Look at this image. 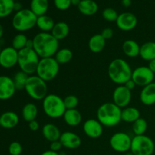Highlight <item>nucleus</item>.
<instances>
[{"label":"nucleus","mask_w":155,"mask_h":155,"mask_svg":"<svg viewBox=\"0 0 155 155\" xmlns=\"http://www.w3.org/2000/svg\"><path fill=\"white\" fill-rule=\"evenodd\" d=\"M33 50L40 58L54 57L58 50L59 41L51 33L40 32L33 39Z\"/></svg>","instance_id":"nucleus-1"},{"label":"nucleus","mask_w":155,"mask_h":155,"mask_svg":"<svg viewBox=\"0 0 155 155\" xmlns=\"http://www.w3.org/2000/svg\"><path fill=\"white\" fill-rule=\"evenodd\" d=\"M133 70L128 62L123 58L114 59L108 65L107 74L112 82L124 85L132 78Z\"/></svg>","instance_id":"nucleus-2"},{"label":"nucleus","mask_w":155,"mask_h":155,"mask_svg":"<svg viewBox=\"0 0 155 155\" xmlns=\"http://www.w3.org/2000/svg\"><path fill=\"white\" fill-rule=\"evenodd\" d=\"M121 112L122 109L114 102H105L97 110V120L103 127H116L122 121Z\"/></svg>","instance_id":"nucleus-3"},{"label":"nucleus","mask_w":155,"mask_h":155,"mask_svg":"<svg viewBox=\"0 0 155 155\" xmlns=\"http://www.w3.org/2000/svg\"><path fill=\"white\" fill-rule=\"evenodd\" d=\"M42 109L47 117L52 119L63 117L66 107L64 99L55 94H48L42 100Z\"/></svg>","instance_id":"nucleus-4"},{"label":"nucleus","mask_w":155,"mask_h":155,"mask_svg":"<svg viewBox=\"0 0 155 155\" xmlns=\"http://www.w3.org/2000/svg\"><path fill=\"white\" fill-rule=\"evenodd\" d=\"M40 58L33 48H24L18 51V64L21 71L27 75L36 73Z\"/></svg>","instance_id":"nucleus-5"},{"label":"nucleus","mask_w":155,"mask_h":155,"mask_svg":"<svg viewBox=\"0 0 155 155\" xmlns=\"http://www.w3.org/2000/svg\"><path fill=\"white\" fill-rule=\"evenodd\" d=\"M37 16L30 9L23 8L17 12L12 18V27L18 32H26L36 25Z\"/></svg>","instance_id":"nucleus-6"},{"label":"nucleus","mask_w":155,"mask_h":155,"mask_svg":"<svg viewBox=\"0 0 155 155\" xmlns=\"http://www.w3.org/2000/svg\"><path fill=\"white\" fill-rule=\"evenodd\" d=\"M24 89L27 95L36 101H42L48 95L46 82L37 75L29 76Z\"/></svg>","instance_id":"nucleus-7"},{"label":"nucleus","mask_w":155,"mask_h":155,"mask_svg":"<svg viewBox=\"0 0 155 155\" xmlns=\"http://www.w3.org/2000/svg\"><path fill=\"white\" fill-rule=\"evenodd\" d=\"M60 69V64L54 57L40 58L36 69V74L45 82L54 80L58 76Z\"/></svg>","instance_id":"nucleus-8"},{"label":"nucleus","mask_w":155,"mask_h":155,"mask_svg":"<svg viewBox=\"0 0 155 155\" xmlns=\"http://www.w3.org/2000/svg\"><path fill=\"white\" fill-rule=\"evenodd\" d=\"M154 149V142L149 136L142 135L132 138L130 151L134 155H152Z\"/></svg>","instance_id":"nucleus-9"},{"label":"nucleus","mask_w":155,"mask_h":155,"mask_svg":"<svg viewBox=\"0 0 155 155\" xmlns=\"http://www.w3.org/2000/svg\"><path fill=\"white\" fill-rule=\"evenodd\" d=\"M110 148L118 153H127L130 151L132 138L129 134L124 132H117L110 138Z\"/></svg>","instance_id":"nucleus-10"},{"label":"nucleus","mask_w":155,"mask_h":155,"mask_svg":"<svg viewBox=\"0 0 155 155\" xmlns=\"http://www.w3.org/2000/svg\"><path fill=\"white\" fill-rule=\"evenodd\" d=\"M131 79L136 86L144 87L154 82V74L148 67L140 66L133 70Z\"/></svg>","instance_id":"nucleus-11"},{"label":"nucleus","mask_w":155,"mask_h":155,"mask_svg":"<svg viewBox=\"0 0 155 155\" xmlns=\"http://www.w3.org/2000/svg\"><path fill=\"white\" fill-rule=\"evenodd\" d=\"M113 102L119 107L125 108L128 107L132 99V91L127 89L124 85H120L115 88L113 92Z\"/></svg>","instance_id":"nucleus-12"},{"label":"nucleus","mask_w":155,"mask_h":155,"mask_svg":"<svg viewBox=\"0 0 155 155\" xmlns=\"http://www.w3.org/2000/svg\"><path fill=\"white\" fill-rule=\"evenodd\" d=\"M18 51L12 46L6 47L2 49L0 53V66L9 69L18 64Z\"/></svg>","instance_id":"nucleus-13"},{"label":"nucleus","mask_w":155,"mask_h":155,"mask_svg":"<svg viewBox=\"0 0 155 155\" xmlns=\"http://www.w3.org/2000/svg\"><path fill=\"white\" fill-rule=\"evenodd\" d=\"M117 26L122 31H130L137 26L138 20L136 15L130 12H124L118 15Z\"/></svg>","instance_id":"nucleus-14"},{"label":"nucleus","mask_w":155,"mask_h":155,"mask_svg":"<svg viewBox=\"0 0 155 155\" xmlns=\"http://www.w3.org/2000/svg\"><path fill=\"white\" fill-rule=\"evenodd\" d=\"M16 90L13 79L8 76H0V100L10 99Z\"/></svg>","instance_id":"nucleus-15"},{"label":"nucleus","mask_w":155,"mask_h":155,"mask_svg":"<svg viewBox=\"0 0 155 155\" xmlns=\"http://www.w3.org/2000/svg\"><path fill=\"white\" fill-rule=\"evenodd\" d=\"M83 130L88 137L98 139L103 133V126L97 119H89L83 124Z\"/></svg>","instance_id":"nucleus-16"},{"label":"nucleus","mask_w":155,"mask_h":155,"mask_svg":"<svg viewBox=\"0 0 155 155\" xmlns=\"http://www.w3.org/2000/svg\"><path fill=\"white\" fill-rule=\"evenodd\" d=\"M59 141L64 148L68 149H77L81 145L82 140L80 136L71 131L64 132L61 135Z\"/></svg>","instance_id":"nucleus-17"},{"label":"nucleus","mask_w":155,"mask_h":155,"mask_svg":"<svg viewBox=\"0 0 155 155\" xmlns=\"http://www.w3.org/2000/svg\"><path fill=\"white\" fill-rule=\"evenodd\" d=\"M140 101L146 106H151L155 104V83H150L142 87L140 92Z\"/></svg>","instance_id":"nucleus-18"},{"label":"nucleus","mask_w":155,"mask_h":155,"mask_svg":"<svg viewBox=\"0 0 155 155\" xmlns=\"http://www.w3.org/2000/svg\"><path fill=\"white\" fill-rule=\"evenodd\" d=\"M42 133L43 137L50 142L59 140L61 135L58 127L53 124H45L42 127Z\"/></svg>","instance_id":"nucleus-19"},{"label":"nucleus","mask_w":155,"mask_h":155,"mask_svg":"<svg viewBox=\"0 0 155 155\" xmlns=\"http://www.w3.org/2000/svg\"><path fill=\"white\" fill-rule=\"evenodd\" d=\"M0 123L5 129L15 128L19 123V117L15 112L6 111L0 116Z\"/></svg>","instance_id":"nucleus-20"},{"label":"nucleus","mask_w":155,"mask_h":155,"mask_svg":"<svg viewBox=\"0 0 155 155\" xmlns=\"http://www.w3.org/2000/svg\"><path fill=\"white\" fill-rule=\"evenodd\" d=\"M140 46L137 42L133 39H127L124 41L122 45L123 52L129 58H136L139 56Z\"/></svg>","instance_id":"nucleus-21"},{"label":"nucleus","mask_w":155,"mask_h":155,"mask_svg":"<svg viewBox=\"0 0 155 155\" xmlns=\"http://www.w3.org/2000/svg\"><path fill=\"white\" fill-rule=\"evenodd\" d=\"M63 118L65 124L70 127H77L82 122V114L77 109L66 110Z\"/></svg>","instance_id":"nucleus-22"},{"label":"nucleus","mask_w":155,"mask_h":155,"mask_svg":"<svg viewBox=\"0 0 155 155\" xmlns=\"http://www.w3.org/2000/svg\"><path fill=\"white\" fill-rule=\"evenodd\" d=\"M106 45V39H104L101 33L95 34L89 39L88 46L89 50L93 53H99L104 48Z\"/></svg>","instance_id":"nucleus-23"},{"label":"nucleus","mask_w":155,"mask_h":155,"mask_svg":"<svg viewBox=\"0 0 155 155\" xmlns=\"http://www.w3.org/2000/svg\"><path fill=\"white\" fill-rule=\"evenodd\" d=\"M139 56L142 60L148 62L155 59V42L149 41L142 44L140 46Z\"/></svg>","instance_id":"nucleus-24"},{"label":"nucleus","mask_w":155,"mask_h":155,"mask_svg":"<svg viewBox=\"0 0 155 155\" xmlns=\"http://www.w3.org/2000/svg\"><path fill=\"white\" fill-rule=\"evenodd\" d=\"M70 33V27L67 23L60 21L54 24L51 33L58 41L65 39Z\"/></svg>","instance_id":"nucleus-25"},{"label":"nucleus","mask_w":155,"mask_h":155,"mask_svg":"<svg viewBox=\"0 0 155 155\" xmlns=\"http://www.w3.org/2000/svg\"><path fill=\"white\" fill-rule=\"evenodd\" d=\"M78 9L83 15L90 16L98 12V6L93 0H81L78 5Z\"/></svg>","instance_id":"nucleus-26"},{"label":"nucleus","mask_w":155,"mask_h":155,"mask_svg":"<svg viewBox=\"0 0 155 155\" xmlns=\"http://www.w3.org/2000/svg\"><path fill=\"white\" fill-rule=\"evenodd\" d=\"M140 118V111L134 107H127L122 109L121 120L125 123L133 124Z\"/></svg>","instance_id":"nucleus-27"},{"label":"nucleus","mask_w":155,"mask_h":155,"mask_svg":"<svg viewBox=\"0 0 155 155\" xmlns=\"http://www.w3.org/2000/svg\"><path fill=\"white\" fill-rule=\"evenodd\" d=\"M21 114L26 122L30 123L35 120L38 115L37 106L33 103H27L23 107Z\"/></svg>","instance_id":"nucleus-28"},{"label":"nucleus","mask_w":155,"mask_h":155,"mask_svg":"<svg viewBox=\"0 0 155 155\" xmlns=\"http://www.w3.org/2000/svg\"><path fill=\"white\" fill-rule=\"evenodd\" d=\"M54 24H55V23H54V20L48 15H44L42 16L37 17L36 26L41 30V32L51 33Z\"/></svg>","instance_id":"nucleus-29"},{"label":"nucleus","mask_w":155,"mask_h":155,"mask_svg":"<svg viewBox=\"0 0 155 155\" xmlns=\"http://www.w3.org/2000/svg\"><path fill=\"white\" fill-rule=\"evenodd\" d=\"M48 8V0H32L30 3V10L37 17L45 15Z\"/></svg>","instance_id":"nucleus-30"},{"label":"nucleus","mask_w":155,"mask_h":155,"mask_svg":"<svg viewBox=\"0 0 155 155\" xmlns=\"http://www.w3.org/2000/svg\"><path fill=\"white\" fill-rule=\"evenodd\" d=\"M54 58L59 64H64L71 61L73 58V52L68 48H61L58 50Z\"/></svg>","instance_id":"nucleus-31"},{"label":"nucleus","mask_w":155,"mask_h":155,"mask_svg":"<svg viewBox=\"0 0 155 155\" xmlns=\"http://www.w3.org/2000/svg\"><path fill=\"white\" fill-rule=\"evenodd\" d=\"M14 0H0V18L10 15L14 11Z\"/></svg>","instance_id":"nucleus-32"},{"label":"nucleus","mask_w":155,"mask_h":155,"mask_svg":"<svg viewBox=\"0 0 155 155\" xmlns=\"http://www.w3.org/2000/svg\"><path fill=\"white\" fill-rule=\"evenodd\" d=\"M147 129H148V123H147V121L144 118H139L137 120L133 123L132 130H133V132L135 134V136L145 135V132L147 131Z\"/></svg>","instance_id":"nucleus-33"},{"label":"nucleus","mask_w":155,"mask_h":155,"mask_svg":"<svg viewBox=\"0 0 155 155\" xmlns=\"http://www.w3.org/2000/svg\"><path fill=\"white\" fill-rule=\"evenodd\" d=\"M28 41L27 36L22 33H18L15 35V37L13 38L12 42V46L17 51H21L23 48H26V45Z\"/></svg>","instance_id":"nucleus-34"},{"label":"nucleus","mask_w":155,"mask_h":155,"mask_svg":"<svg viewBox=\"0 0 155 155\" xmlns=\"http://www.w3.org/2000/svg\"><path fill=\"white\" fill-rule=\"evenodd\" d=\"M29 75L23 71H18L15 74L13 77V81L15 83V88L17 90H22L25 88L26 83L27 81Z\"/></svg>","instance_id":"nucleus-35"},{"label":"nucleus","mask_w":155,"mask_h":155,"mask_svg":"<svg viewBox=\"0 0 155 155\" xmlns=\"http://www.w3.org/2000/svg\"><path fill=\"white\" fill-rule=\"evenodd\" d=\"M64 102L67 110L76 109L79 104V99L76 95H69L64 98Z\"/></svg>","instance_id":"nucleus-36"},{"label":"nucleus","mask_w":155,"mask_h":155,"mask_svg":"<svg viewBox=\"0 0 155 155\" xmlns=\"http://www.w3.org/2000/svg\"><path fill=\"white\" fill-rule=\"evenodd\" d=\"M118 14L114 9L111 8H105L102 12V17L104 18V20L109 22H113V21H116L118 18Z\"/></svg>","instance_id":"nucleus-37"},{"label":"nucleus","mask_w":155,"mask_h":155,"mask_svg":"<svg viewBox=\"0 0 155 155\" xmlns=\"http://www.w3.org/2000/svg\"><path fill=\"white\" fill-rule=\"evenodd\" d=\"M23 148L18 142H13L9 145L8 152L10 155H21Z\"/></svg>","instance_id":"nucleus-38"},{"label":"nucleus","mask_w":155,"mask_h":155,"mask_svg":"<svg viewBox=\"0 0 155 155\" xmlns=\"http://www.w3.org/2000/svg\"><path fill=\"white\" fill-rule=\"evenodd\" d=\"M54 3L58 10L65 11L71 5V0H54Z\"/></svg>","instance_id":"nucleus-39"},{"label":"nucleus","mask_w":155,"mask_h":155,"mask_svg":"<svg viewBox=\"0 0 155 155\" xmlns=\"http://www.w3.org/2000/svg\"><path fill=\"white\" fill-rule=\"evenodd\" d=\"M101 36L104 37V39H110L113 37L114 35V30H112L110 27H107V28H104V30H102V32L101 33Z\"/></svg>","instance_id":"nucleus-40"},{"label":"nucleus","mask_w":155,"mask_h":155,"mask_svg":"<svg viewBox=\"0 0 155 155\" xmlns=\"http://www.w3.org/2000/svg\"><path fill=\"white\" fill-rule=\"evenodd\" d=\"M62 148H63L62 144L61 143V142L59 140L54 141V142H51V144H50V150H51L53 151H55V152H58Z\"/></svg>","instance_id":"nucleus-41"},{"label":"nucleus","mask_w":155,"mask_h":155,"mask_svg":"<svg viewBox=\"0 0 155 155\" xmlns=\"http://www.w3.org/2000/svg\"><path fill=\"white\" fill-rule=\"evenodd\" d=\"M28 127H29V129H30L31 131H37L38 130H39V123H38V121H36V120H33L31 121V122L28 123Z\"/></svg>","instance_id":"nucleus-42"},{"label":"nucleus","mask_w":155,"mask_h":155,"mask_svg":"<svg viewBox=\"0 0 155 155\" xmlns=\"http://www.w3.org/2000/svg\"><path fill=\"white\" fill-rule=\"evenodd\" d=\"M124 86H125L127 89H130V91H132L135 87H136V84H135V83L133 82V80H132V79H130V80H128V81L124 84Z\"/></svg>","instance_id":"nucleus-43"},{"label":"nucleus","mask_w":155,"mask_h":155,"mask_svg":"<svg viewBox=\"0 0 155 155\" xmlns=\"http://www.w3.org/2000/svg\"><path fill=\"white\" fill-rule=\"evenodd\" d=\"M148 67L150 68V70H151V71L155 74V59L150 61L149 63H148Z\"/></svg>","instance_id":"nucleus-44"},{"label":"nucleus","mask_w":155,"mask_h":155,"mask_svg":"<svg viewBox=\"0 0 155 155\" xmlns=\"http://www.w3.org/2000/svg\"><path fill=\"white\" fill-rule=\"evenodd\" d=\"M41 155H60L58 152H55V151H53L51 150H48V151H44L43 153H42Z\"/></svg>","instance_id":"nucleus-45"},{"label":"nucleus","mask_w":155,"mask_h":155,"mask_svg":"<svg viewBox=\"0 0 155 155\" xmlns=\"http://www.w3.org/2000/svg\"><path fill=\"white\" fill-rule=\"evenodd\" d=\"M22 8V5H21V3L19 2H15V5H14V11H16V12H19Z\"/></svg>","instance_id":"nucleus-46"},{"label":"nucleus","mask_w":155,"mask_h":155,"mask_svg":"<svg viewBox=\"0 0 155 155\" xmlns=\"http://www.w3.org/2000/svg\"><path fill=\"white\" fill-rule=\"evenodd\" d=\"M131 3H132L131 0H122V5L126 8L131 5Z\"/></svg>","instance_id":"nucleus-47"},{"label":"nucleus","mask_w":155,"mask_h":155,"mask_svg":"<svg viewBox=\"0 0 155 155\" xmlns=\"http://www.w3.org/2000/svg\"><path fill=\"white\" fill-rule=\"evenodd\" d=\"M26 48H33V39H29L27 42V45H26Z\"/></svg>","instance_id":"nucleus-48"},{"label":"nucleus","mask_w":155,"mask_h":155,"mask_svg":"<svg viewBox=\"0 0 155 155\" xmlns=\"http://www.w3.org/2000/svg\"><path fill=\"white\" fill-rule=\"evenodd\" d=\"M80 1L81 0H71V5H79Z\"/></svg>","instance_id":"nucleus-49"},{"label":"nucleus","mask_w":155,"mask_h":155,"mask_svg":"<svg viewBox=\"0 0 155 155\" xmlns=\"http://www.w3.org/2000/svg\"><path fill=\"white\" fill-rule=\"evenodd\" d=\"M3 33H4V29H3L2 25V24H0V39H1V38L2 37Z\"/></svg>","instance_id":"nucleus-50"},{"label":"nucleus","mask_w":155,"mask_h":155,"mask_svg":"<svg viewBox=\"0 0 155 155\" xmlns=\"http://www.w3.org/2000/svg\"><path fill=\"white\" fill-rule=\"evenodd\" d=\"M124 155H134V154H133L132 152H130V153H126Z\"/></svg>","instance_id":"nucleus-51"},{"label":"nucleus","mask_w":155,"mask_h":155,"mask_svg":"<svg viewBox=\"0 0 155 155\" xmlns=\"http://www.w3.org/2000/svg\"><path fill=\"white\" fill-rule=\"evenodd\" d=\"M2 51V48H1V45H0V53H1Z\"/></svg>","instance_id":"nucleus-52"},{"label":"nucleus","mask_w":155,"mask_h":155,"mask_svg":"<svg viewBox=\"0 0 155 155\" xmlns=\"http://www.w3.org/2000/svg\"><path fill=\"white\" fill-rule=\"evenodd\" d=\"M0 127H1V123H0Z\"/></svg>","instance_id":"nucleus-53"},{"label":"nucleus","mask_w":155,"mask_h":155,"mask_svg":"<svg viewBox=\"0 0 155 155\" xmlns=\"http://www.w3.org/2000/svg\"><path fill=\"white\" fill-rule=\"evenodd\" d=\"M93 155H96V154H93Z\"/></svg>","instance_id":"nucleus-54"},{"label":"nucleus","mask_w":155,"mask_h":155,"mask_svg":"<svg viewBox=\"0 0 155 155\" xmlns=\"http://www.w3.org/2000/svg\"><path fill=\"white\" fill-rule=\"evenodd\" d=\"M14 1H15V0H14Z\"/></svg>","instance_id":"nucleus-55"}]
</instances>
